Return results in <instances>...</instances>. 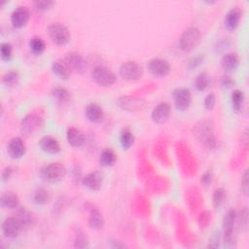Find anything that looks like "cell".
<instances>
[{
    "mask_svg": "<svg viewBox=\"0 0 249 249\" xmlns=\"http://www.w3.org/2000/svg\"><path fill=\"white\" fill-rule=\"evenodd\" d=\"M201 40V32L196 26H190L186 28L179 37L178 44L181 51L189 53L195 50Z\"/></svg>",
    "mask_w": 249,
    "mask_h": 249,
    "instance_id": "1",
    "label": "cell"
},
{
    "mask_svg": "<svg viewBox=\"0 0 249 249\" xmlns=\"http://www.w3.org/2000/svg\"><path fill=\"white\" fill-rule=\"evenodd\" d=\"M67 173V169L61 162H51L44 165L40 171V177L48 183H57L61 181Z\"/></svg>",
    "mask_w": 249,
    "mask_h": 249,
    "instance_id": "2",
    "label": "cell"
},
{
    "mask_svg": "<svg viewBox=\"0 0 249 249\" xmlns=\"http://www.w3.org/2000/svg\"><path fill=\"white\" fill-rule=\"evenodd\" d=\"M195 134L207 149L214 150L217 148V139L213 132V126L209 122L202 121L197 124L195 128Z\"/></svg>",
    "mask_w": 249,
    "mask_h": 249,
    "instance_id": "3",
    "label": "cell"
},
{
    "mask_svg": "<svg viewBox=\"0 0 249 249\" xmlns=\"http://www.w3.org/2000/svg\"><path fill=\"white\" fill-rule=\"evenodd\" d=\"M237 220V213L234 208H230L224 215L223 218V241L226 247H233L234 246V236H233V229Z\"/></svg>",
    "mask_w": 249,
    "mask_h": 249,
    "instance_id": "4",
    "label": "cell"
},
{
    "mask_svg": "<svg viewBox=\"0 0 249 249\" xmlns=\"http://www.w3.org/2000/svg\"><path fill=\"white\" fill-rule=\"evenodd\" d=\"M50 39L58 46H65L71 40V33L67 26L60 22H53L47 29Z\"/></svg>",
    "mask_w": 249,
    "mask_h": 249,
    "instance_id": "5",
    "label": "cell"
},
{
    "mask_svg": "<svg viewBox=\"0 0 249 249\" xmlns=\"http://www.w3.org/2000/svg\"><path fill=\"white\" fill-rule=\"evenodd\" d=\"M92 80L101 87H110L117 81V75L113 70L105 65H96L91 70Z\"/></svg>",
    "mask_w": 249,
    "mask_h": 249,
    "instance_id": "6",
    "label": "cell"
},
{
    "mask_svg": "<svg viewBox=\"0 0 249 249\" xmlns=\"http://www.w3.org/2000/svg\"><path fill=\"white\" fill-rule=\"evenodd\" d=\"M44 125L43 118L35 113H29L23 117L20 122V131L23 135L29 136L32 134L37 133Z\"/></svg>",
    "mask_w": 249,
    "mask_h": 249,
    "instance_id": "7",
    "label": "cell"
},
{
    "mask_svg": "<svg viewBox=\"0 0 249 249\" xmlns=\"http://www.w3.org/2000/svg\"><path fill=\"white\" fill-rule=\"evenodd\" d=\"M143 67L134 60H127L120 66L119 74L125 81H137L142 78Z\"/></svg>",
    "mask_w": 249,
    "mask_h": 249,
    "instance_id": "8",
    "label": "cell"
},
{
    "mask_svg": "<svg viewBox=\"0 0 249 249\" xmlns=\"http://www.w3.org/2000/svg\"><path fill=\"white\" fill-rule=\"evenodd\" d=\"M174 105L177 110L186 111L192 104V92L189 89L180 87L172 91Z\"/></svg>",
    "mask_w": 249,
    "mask_h": 249,
    "instance_id": "9",
    "label": "cell"
},
{
    "mask_svg": "<svg viewBox=\"0 0 249 249\" xmlns=\"http://www.w3.org/2000/svg\"><path fill=\"white\" fill-rule=\"evenodd\" d=\"M147 69L155 77H165L169 75L171 66L166 59L154 57L147 62Z\"/></svg>",
    "mask_w": 249,
    "mask_h": 249,
    "instance_id": "10",
    "label": "cell"
},
{
    "mask_svg": "<svg viewBox=\"0 0 249 249\" xmlns=\"http://www.w3.org/2000/svg\"><path fill=\"white\" fill-rule=\"evenodd\" d=\"M117 104L122 110L134 112V111H139L144 109L147 105V102L144 99L136 96L124 95L118 98Z\"/></svg>",
    "mask_w": 249,
    "mask_h": 249,
    "instance_id": "11",
    "label": "cell"
},
{
    "mask_svg": "<svg viewBox=\"0 0 249 249\" xmlns=\"http://www.w3.org/2000/svg\"><path fill=\"white\" fill-rule=\"evenodd\" d=\"M63 61L71 71L83 73L87 69V60L81 53L77 52L67 53L63 58Z\"/></svg>",
    "mask_w": 249,
    "mask_h": 249,
    "instance_id": "12",
    "label": "cell"
},
{
    "mask_svg": "<svg viewBox=\"0 0 249 249\" xmlns=\"http://www.w3.org/2000/svg\"><path fill=\"white\" fill-rule=\"evenodd\" d=\"M1 231L5 237L16 238L22 231V228L16 216H10L2 222Z\"/></svg>",
    "mask_w": 249,
    "mask_h": 249,
    "instance_id": "13",
    "label": "cell"
},
{
    "mask_svg": "<svg viewBox=\"0 0 249 249\" xmlns=\"http://www.w3.org/2000/svg\"><path fill=\"white\" fill-rule=\"evenodd\" d=\"M103 179L104 176L102 172H100L99 170H94L88 173L82 178V184L86 189L91 192H97L102 187Z\"/></svg>",
    "mask_w": 249,
    "mask_h": 249,
    "instance_id": "14",
    "label": "cell"
},
{
    "mask_svg": "<svg viewBox=\"0 0 249 249\" xmlns=\"http://www.w3.org/2000/svg\"><path fill=\"white\" fill-rule=\"evenodd\" d=\"M7 152L10 158L14 160H18L22 158L26 153V146L24 141L19 136L13 137L7 146Z\"/></svg>",
    "mask_w": 249,
    "mask_h": 249,
    "instance_id": "15",
    "label": "cell"
},
{
    "mask_svg": "<svg viewBox=\"0 0 249 249\" xmlns=\"http://www.w3.org/2000/svg\"><path fill=\"white\" fill-rule=\"evenodd\" d=\"M30 12L24 6H18L11 14V23L15 28H22L29 20Z\"/></svg>",
    "mask_w": 249,
    "mask_h": 249,
    "instance_id": "16",
    "label": "cell"
},
{
    "mask_svg": "<svg viewBox=\"0 0 249 249\" xmlns=\"http://www.w3.org/2000/svg\"><path fill=\"white\" fill-rule=\"evenodd\" d=\"M170 112V105L167 102H160L153 108L151 112V119L156 124H163L168 120Z\"/></svg>",
    "mask_w": 249,
    "mask_h": 249,
    "instance_id": "17",
    "label": "cell"
},
{
    "mask_svg": "<svg viewBox=\"0 0 249 249\" xmlns=\"http://www.w3.org/2000/svg\"><path fill=\"white\" fill-rule=\"evenodd\" d=\"M39 148L49 155H56L60 152L61 147L56 138L51 135H45L39 140Z\"/></svg>",
    "mask_w": 249,
    "mask_h": 249,
    "instance_id": "18",
    "label": "cell"
},
{
    "mask_svg": "<svg viewBox=\"0 0 249 249\" xmlns=\"http://www.w3.org/2000/svg\"><path fill=\"white\" fill-rule=\"evenodd\" d=\"M16 212V217L18 220L22 231H28L35 224V216L31 211H29L25 207H18Z\"/></svg>",
    "mask_w": 249,
    "mask_h": 249,
    "instance_id": "19",
    "label": "cell"
},
{
    "mask_svg": "<svg viewBox=\"0 0 249 249\" xmlns=\"http://www.w3.org/2000/svg\"><path fill=\"white\" fill-rule=\"evenodd\" d=\"M66 140L73 148H80L86 142V136L82 130L75 126H70L66 130Z\"/></svg>",
    "mask_w": 249,
    "mask_h": 249,
    "instance_id": "20",
    "label": "cell"
},
{
    "mask_svg": "<svg viewBox=\"0 0 249 249\" xmlns=\"http://www.w3.org/2000/svg\"><path fill=\"white\" fill-rule=\"evenodd\" d=\"M85 115L89 122L96 124L101 123L104 120L105 116L102 107L95 102H90L86 106Z\"/></svg>",
    "mask_w": 249,
    "mask_h": 249,
    "instance_id": "21",
    "label": "cell"
},
{
    "mask_svg": "<svg viewBox=\"0 0 249 249\" xmlns=\"http://www.w3.org/2000/svg\"><path fill=\"white\" fill-rule=\"evenodd\" d=\"M104 217L100 210L94 206L90 205L89 208V219H88V224L89 227L92 230H101L104 226Z\"/></svg>",
    "mask_w": 249,
    "mask_h": 249,
    "instance_id": "22",
    "label": "cell"
},
{
    "mask_svg": "<svg viewBox=\"0 0 249 249\" xmlns=\"http://www.w3.org/2000/svg\"><path fill=\"white\" fill-rule=\"evenodd\" d=\"M241 18V11L238 7H233L227 12L224 18V25L229 31L234 30Z\"/></svg>",
    "mask_w": 249,
    "mask_h": 249,
    "instance_id": "23",
    "label": "cell"
},
{
    "mask_svg": "<svg viewBox=\"0 0 249 249\" xmlns=\"http://www.w3.org/2000/svg\"><path fill=\"white\" fill-rule=\"evenodd\" d=\"M221 67L228 73L235 71L239 65V57L235 53H225L220 61Z\"/></svg>",
    "mask_w": 249,
    "mask_h": 249,
    "instance_id": "24",
    "label": "cell"
},
{
    "mask_svg": "<svg viewBox=\"0 0 249 249\" xmlns=\"http://www.w3.org/2000/svg\"><path fill=\"white\" fill-rule=\"evenodd\" d=\"M0 204L2 207L9 209H17L19 206V199L16 193L12 191L4 192L0 198Z\"/></svg>",
    "mask_w": 249,
    "mask_h": 249,
    "instance_id": "25",
    "label": "cell"
},
{
    "mask_svg": "<svg viewBox=\"0 0 249 249\" xmlns=\"http://www.w3.org/2000/svg\"><path fill=\"white\" fill-rule=\"evenodd\" d=\"M52 72L61 80H67L71 74V70L63 60H54L51 65Z\"/></svg>",
    "mask_w": 249,
    "mask_h": 249,
    "instance_id": "26",
    "label": "cell"
},
{
    "mask_svg": "<svg viewBox=\"0 0 249 249\" xmlns=\"http://www.w3.org/2000/svg\"><path fill=\"white\" fill-rule=\"evenodd\" d=\"M51 95L53 98V100L60 105H63L70 100V92L67 89H65L62 86H56L53 88Z\"/></svg>",
    "mask_w": 249,
    "mask_h": 249,
    "instance_id": "27",
    "label": "cell"
},
{
    "mask_svg": "<svg viewBox=\"0 0 249 249\" xmlns=\"http://www.w3.org/2000/svg\"><path fill=\"white\" fill-rule=\"evenodd\" d=\"M98 160H99V163H100L101 166L110 167V166H113L116 163L117 155L112 149L105 148L101 151Z\"/></svg>",
    "mask_w": 249,
    "mask_h": 249,
    "instance_id": "28",
    "label": "cell"
},
{
    "mask_svg": "<svg viewBox=\"0 0 249 249\" xmlns=\"http://www.w3.org/2000/svg\"><path fill=\"white\" fill-rule=\"evenodd\" d=\"M244 103V92L240 89H233L231 94V104L232 111L239 113L243 107Z\"/></svg>",
    "mask_w": 249,
    "mask_h": 249,
    "instance_id": "29",
    "label": "cell"
},
{
    "mask_svg": "<svg viewBox=\"0 0 249 249\" xmlns=\"http://www.w3.org/2000/svg\"><path fill=\"white\" fill-rule=\"evenodd\" d=\"M51 195L48 190L44 188H37L32 193V201L37 205H44L50 201Z\"/></svg>",
    "mask_w": 249,
    "mask_h": 249,
    "instance_id": "30",
    "label": "cell"
},
{
    "mask_svg": "<svg viewBox=\"0 0 249 249\" xmlns=\"http://www.w3.org/2000/svg\"><path fill=\"white\" fill-rule=\"evenodd\" d=\"M28 46H29V49H30L31 53L33 54H36V55L42 54L45 52V49H46L45 41L39 36L31 37L29 42H28Z\"/></svg>",
    "mask_w": 249,
    "mask_h": 249,
    "instance_id": "31",
    "label": "cell"
},
{
    "mask_svg": "<svg viewBox=\"0 0 249 249\" xmlns=\"http://www.w3.org/2000/svg\"><path fill=\"white\" fill-rule=\"evenodd\" d=\"M134 135L127 127L124 128L120 133V144L124 150H128L134 144Z\"/></svg>",
    "mask_w": 249,
    "mask_h": 249,
    "instance_id": "32",
    "label": "cell"
},
{
    "mask_svg": "<svg viewBox=\"0 0 249 249\" xmlns=\"http://www.w3.org/2000/svg\"><path fill=\"white\" fill-rule=\"evenodd\" d=\"M194 86L197 91H204L210 86V77L206 72H200L195 78Z\"/></svg>",
    "mask_w": 249,
    "mask_h": 249,
    "instance_id": "33",
    "label": "cell"
},
{
    "mask_svg": "<svg viewBox=\"0 0 249 249\" xmlns=\"http://www.w3.org/2000/svg\"><path fill=\"white\" fill-rule=\"evenodd\" d=\"M19 80V74L17 70H10L7 71L2 76V84L7 88H13L17 86Z\"/></svg>",
    "mask_w": 249,
    "mask_h": 249,
    "instance_id": "34",
    "label": "cell"
},
{
    "mask_svg": "<svg viewBox=\"0 0 249 249\" xmlns=\"http://www.w3.org/2000/svg\"><path fill=\"white\" fill-rule=\"evenodd\" d=\"M226 191L223 188H217L213 192L212 196V204L215 208H219L223 205L226 198Z\"/></svg>",
    "mask_w": 249,
    "mask_h": 249,
    "instance_id": "35",
    "label": "cell"
},
{
    "mask_svg": "<svg viewBox=\"0 0 249 249\" xmlns=\"http://www.w3.org/2000/svg\"><path fill=\"white\" fill-rule=\"evenodd\" d=\"M89 245L88 236L84 233L83 231L77 230L75 232V239H74V246L77 248H85Z\"/></svg>",
    "mask_w": 249,
    "mask_h": 249,
    "instance_id": "36",
    "label": "cell"
},
{
    "mask_svg": "<svg viewBox=\"0 0 249 249\" xmlns=\"http://www.w3.org/2000/svg\"><path fill=\"white\" fill-rule=\"evenodd\" d=\"M0 55L2 60L9 61L13 56V46L8 42L2 43L0 47Z\"/></svg>",
    "mask_w": 249,
    "mask_h": 249,
    "instance_id": "37",
    "label": "cell"
},
{
    "mask_svg": "<svg viewBox=\"0 0 249 249\" xmlns=\"http://www.w3.org/2000/svg\"><path fill=\"white\" fill-rule=\"evenodd\" d=\"M204 61V55L201 54V53H197L194 56H192L189 60H188V64H187V67L189 69H196L197 68L199 65H201Z\"/></svg>",
    "mask_w": 249,
    "mask_h": 249,
    "instance_id": "38",
    "label": "cell"
},
{
    "mask_svg": "<svg viewBox=\"0 0 249 249\" xmlns=\"http://www.w3.org/2000/svg\"><path fill=\"white\" fill-rule=\"evenodd\" d=\"M215 104H216V96L213 92H210L208 93L205 97H204V100H203V106L204 108L207 110V111H211L214 109L215 107Z\"/></svg>",
    "mask_w": 249,
    "mask_h": 249,
    "instance_id": "39",
    "label": "cell"
},
{
    "mask_svg": "<svg viewBox=\"0 0 249 249\" xmlns=\"http://www.w3.org/2000/svg\"><path fill=\"white\" fill-rule=\"evenodd\" d=\"M35 9L37 11H47L49 9H51L53 5H54V2L53 1H49V0H45V1H35L33 3Z\"/></svg>",
    "mask_w": 249,
    "mask_h": 249,
    "instance_id": "40",
    "label": "cell"
},
{
    "mask_svg": "<svg viewBox=\"0 0 249 249\" xmlns=\"http://www.w3.org/2000/svg\"><path fill=\"white\" fill-rule=\"evenodd\" d=\"M234 80L230 75H224L220 79V86L224 89H231L234 86Z\"/></svg>",
    "mask_w": 249,
    "mask_h": 249,
    "instance_id": "41",
    "label": "cell"
},
{
    "mask_svg": "<svg viewBox=\"0 0 249 249\" xmlns=\"http://www.w3.org/2000/svg\"><path fill=\"white\" fill-rule=\"evenodd\" d=\"M220 240H221V234L220 231H216L212 233V235L209 237V243L208 246L211 248H217L220 245Z\"/></svg>",
    "mask_w": 249,
    "mask_h": 249,
    "instance_id": "42",
    "label": "cell"
},
{
    "mask_svg": "<svg viewBox=\"0 0 249 249\" xmlns=\"http://www.w3.org/2000/svg\"><path fill=\"white\" fill-rule=\"evenodd\" d=\"M213 181V174L210 170H206L201 176H200V183L204 187H208Z\"/></svg>",
    "mask_w": 249,
    "mask_h": 249,
    "instance_id": "43",
    "label": "cell"
},
{
    "mask_svg": "<svg viewBox=\"0 0 249 249\" xmlns=\"http://www.w3.org/2000/svg\"><path fill=\"white\" fill-rule=\"evenodd\" d=\"M248 179H249V174L248 170H245L242 177H241V191L244 194V196H248Z\"/></svg>",
    "mask_w": 249,
    "mask_h": 249,
    "instance_id": "44",
    "label": "cell"
},
{
    "mask_svg": "<svg viewBox=\"0 0 249 249\" xmlns=\"http://www.w3.org/2000/svg\"><path fill=\"white\" fill-rule=\"evenodd\" d=\"M13 167L12 166H6L4 169H3V171H2V173H1V178H2V181L3 182H6V181H8V180H10V178L12 177V174H13Z\"/></svg>",
    "mask_w": 249,
    "mask_h": 249,
    "instance_id": "45",
    "label": "cell"
},
{
    "mask_svg": "<svg viewBox=\"0 0 249 249\" xmlns=\"http://www.w3.org/2000/svg\"><path fill=\"white\" fill-rule=\"evenodd\" d=\"M113 242H114L115 244H112L111 246H112V247H114V248H124V244H121V243H120V241H118V242H117V240H114Z\"/></svg>",
    "mask_w": 249,
    "mask_h": 249,
    "instance_id": "46",
    "label": "cell"
}]
</instances>
